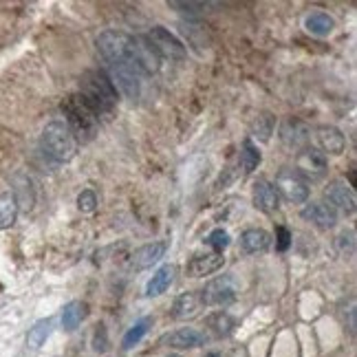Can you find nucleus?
Returning <instances> with one entry per match:
<instances>
[{
  "mask_svg": "<svg viewBox=\"0 0 357 357\" xmlns=\"http://www.w3.org/2000/svg\"><path fill=\"white\" fill-rule=\"evenodd\" d=\"M274 117L269 113H261L256 119H254V124H252V133L254 137H258L261 142H269L272 135H274Z\"/></svg>",
  "mask_w": 357,
  "mask_h": 357,
  "instance_id": "nucleus-28",
  "label": "nucleus"
},
{
  "mask_svg": "<svg viewBox=\"0 0 357 357\" xmlns=\"http://www.w3.org/2000/svg\"><path fill=\"white\" fill-rule=\"evenodd\" d=\"M276 192H280L285 196V201L289 203H304L309 198V185H306L304 178L298 174L291 168H285V170L278 172L276 176Z\"/></svg>",
  "mask_w": 357,
  "mask_h": 357,
  "instance_id": "nucleus-6",
  "label": "nucleus"
},
{
  "mask_svg": "<svg viewBox=\"0 0 357 357\" xmlns=\"http://www.w3.org/2000/svg\"><path fill=\"white\" fill-rule=\"evenodd\" d=\"M108 77L111 82L115 84V88H119L126 97L135 99L139 95V75L135 71H131L128 66L124 64H117V66H108Z\"/></svg>",
  "mask_w": 357,
  "mask_h": 357,
  "instance_id": "nucleus-17",
  "label": "nucleus"
},
{
  "mask_svg": "<svg viewBox=\"0 0 357 357\" xmlns=\"http://www.w3.org/2000/svg\"><path fill=\"white\" fill-rule=\"evenodd\" d=\"M205 243L212 247L214 254H223V252L227 250V247H230L232 238H230V234H227L225 230H214V232L207 234Z\"/></svg>",
  "mask_w": 357,
  "mask_h": 357,
  "instance_id": "nucleus-30",
  "label": "nucleus"
},
{
  "mask_svg": "<svg viewBox=\"0 0 357 357\" xmlns=\"http://www.w3.org/2000/svg\"><path fill=\"white\" fill-rule=\"evenodd\" d=\"M124 66L135 71L139 77L155 75L159 71V55L155 53V49L146 40V36H133L131 55H128V62Z\"/></svg>",
  "mask_w": 357,
  "mask_h": 357,
  "instance_id": "nucleus-5",
  "label": "nucleus"
},
{
  "mask_svg": "<svg viewBox=\"0 0 357 357\" xmlns=\"http://www.w3.org/2000/svg\"><path fill=\"white\" fill-rule=\"evenodd\" d=\"M51 329H53V320L51 317H44V320H38L31 329L27 333V346L29 349H42V344L47 342V337L51 335Z\"/></svg>",
  "mask_w": 357,
  "mask_h": 357,
  "instance_id": "nucleus-23",
  "label": "nucleus"
},
{
  "mask_svg": "<svg viewBox=\"0 0 357 357\" xmlns=\"http://www.w3.org/2000/svg\"><path fill=\"white\" fill-rule=\"evenodd\" d=\"M95 44H97L99 55L104 57V62L108 66L126 64L128 62V55H131L133 36H128L124 31H115V29H108V31L97 36Z\"/></svg>",
  "mask_w": 357,
  "mask_h": 357,
  "instance_id": "nucleus-4",
  "label": "nucleus"
},
{
  "mask_svg": "<svg viewBox=\"0 0 357 357\" xmlns=\"http://www.w3.org/2000/svg\"><path fill=\"white\" fill-rule=\"evenodd\" d=\"M309 126H306L302 119L298 117H287L282 126H280V142L287 146V148H304L309 144Z\"/></svg>",
  "mask_w": 357,
  "mask_h": 357,
  "instance_id": "nucleus-12",
  "label": "nucleus"
},
{
  "mask_svg": "<svg viewBox=\"0 0 357 357\" xmlns=\"http://www.w3.org/2000/svg\"><path fill=\"white\" fill-rule=\"evenodd\" d=\"M79 95L84 97V102L95 111L97 117L104 113H111L113 106L117 104V88L111 82L106 71H86L82 75V91Z\"/></svg>",
  "mask_w": 357,
  "mask_h": 357,
  "instance_id": "nucleus-1",
  "label": "nucleus"
},
{
  "mask_svg": "<svg viewBox=\"0 0 357 357\" xmlns=\"http://www.w3.org/2000/svg\"><path fill=\"white\" fill-rule=\"evenodd\" d=\"M326 157L317 150V148L304 146L300 153L295 157V172L300 174L302 178H311V181H320V178L326 174Z\"/></svg>",
  "mask_w": 357,
  "mask_h": 357,
  "instance_id": "nucleus-8",
  "label": "nucleus"
},
{
  "mask_svg": "<svg viewBox=\"0 0 357 357\" xmlns=\"http://www.w3.org/2000/svg\"><path fill=\"white\" fill-rule=\"evenodd\" d=\"M168 252V243L166 241H157V243H148L144 247H139V250L131 256V263L128 267L135 272H142V269H148V267L157 265L161 258L166 256Z\"/></svg>",
  "mask_w": 357,
  "mask_h": 357,
  "instance_id": "nucleus-13",
  "label": "nucleus"
},
{
  "mask_svg": "<svg viewBox=\"0 0 357 357\" xmlns=\"http://www.w3.org/2000/svg\"><path fill=\"white\" fill-rule=\"evenodd\" d=\"M106 326L104 324H97V329H95V342H93V346H95V351L97 353H104L106 351Z\"/></svg>",
  "mask_w": 357,
  "mask_h": 357,
  "instance_id": "nucleus-34",
  "label": "nucleus"
},
{
  "mask_svg": "<svg viewBox=\"0 0 357 357\" xmlns=\"http://www.w3.org/2000/svg\"><path fill=\"white\" fill-rule=\"evenodd\" d=\"M172 278H174V267L172 265H161L159 269L155 272V276L148 280L146 285V295L148 298H157L166 293L168 289H170L172 285Z\"/></svg>",
  "mask_w": 357,
  "mask_h": 357,
  "instance_id": "nucleus-20",
  "label": "nucleus"
},
{
  "mask_svg": "<svg viewBox=\"0 0 357 357\" xmlns=\"http://www.w3.org/2000/svg\"><path fill=\"white\" fill-rule=\"evenodd\" d=\"M317 144H320V153L326 155H342L346 150V137L342 135L340 128L335 126H320L315 131Z\"/></svg>",
  "mask_w": 357,
  "mask_h": 357,
  "instance_id": "nucleus-15",
  "label": "nucleus"
},
{
  "mask_svg": "<svg viewBox=\"0 0 357 357\" xmlns=\"http://www.w3.org/2000/svg\"><path fill=\"white\" fill-rule=\"evenodd\" d=\"M170 7H172V9H181L183 14L194 16V14L205 12V9H210L212 5H210V3H170Z\"/></svg>",
  "mask_w": 357,
  "mask_h": 357,
  "instance_id": "nucleus-32",
  "label": "nucleus"
},
{
  "mask_svg": "<svg viewBox=\"0 0 357 357\" xmlns=\"http://www.w3.org/2000/svg\"><path fill=\"white\" fill-rule=\"evenodd\" d=\"M170 357H178V355H170Z\"/></svg>",
  "mask_w": 357,
  "mask_h": 357,
  "instance_id": "nucleus-35",
  "label": "nucleus"
},
{
  "mask_svg": "<svg viewBox=\"0 0 357 357\" xmlns=\"http://www.w3.org/2000/svg\"><path fill=\"white\" fill-rule=\"evenodd\" d=\"M254 207L256 210H261L263 214H274L278 210V205H280V198H278V192L272 181H267V178H258L254 183Z\"/></svg>",
  "mask_w": 357,
  "mask_h": 357,
  "instance_id": "nucleus-14",
  "label": "nucleus"
},
{
  "mask_svg": "<svg viewBox=\"0 0 357 357\" xmlns=\"http://www.w3.org/2000/svg\"><path fill=\"white\" fill-rule=\"evenodd\" d=\"M236 300V285L232 276H221L216 280L207 282L201 291V302L205 306H225Z\"/></svg>",
  "mask_w": 357,
  "mask_h": 357,
  "instance_id": "nucleus-9",
  "label": "nucleus"
},
{
  "mask_svg": "<svg viewBox=\"0 0 357 357\" xmlns=\"http://www.w3.org/2000/svg\"><path fill=\"white\" fill-rule=\"evenodd\" d=\"M276 241H278V245H276L278 250L285 252L287 247L291 245V232L287 230V227H278V230H276Z\"/></svg>",
  "mask_w": 357,
  "mask_h": 357,
  "instance_id": "nucleus-33",
  "label": "nucleus"
},
{
  "mask_svg": "<svg viewBox=\"0 0 357 357\" xmlns=\"http://www.w3.org/2000/svg\"><path fill=\"white\" fill-rule=\"evenodd\" d=\"M324 196H326V201L331 203V207L335 212L340 210L346 216H351L355 212V194H353V190L349 185H346L344 181H340V178H335V181H331L329 185H326Z\"/></svg>",
  "mask_w": 357,
  "mask_h": 357,
  "instance_id": "nucleus-10",
  "label": "nucleus"
},
{
  "mask_svg": "<svg viewBox=\"0 0 357 357\" xmlns=\"http://www.w3.org/2000/svg\"><path fill=\"white\" fill-rule=\"evenodd\" d=\"M62 111L66 117V126L68 131L73 133L75 142H91L97 133L99 126V117L95 115V111L84 102V97L79 93L68 95V99L62 104Z\"/></svg>",
  "mask_w": 357,
  "mask_h": 357,
  "instance_id": "nucleus-2",
  "label": "nucleus"
},
{
  "mask_svg": "<svg viewBox=\"0 0 357 357\" xmlns=\"http://www.w3.org/2000/svg\"><path fill=\"white\" fill-rule=\"evenodd\" d=\"M302 218L320 227V230H331L337 223V212L326 203H311L302 210Z\"/></svg>",
  "mask_w": 357,
  "mask_h": 357,
  "instance_id": "nucleus-18",
  "label": "nucleus"
},
{
  "mask_svg": "<svg viewBox=\"0 0 357 357\" xmlns=\"http://www.w3.org/2000/svg\"><path fill=\"white\" fill-rule=\"evenodd\" d=\"M196 309H198L196 293L185 291V293H181L174 300V304H172V317H176V320H185V317L194 315Z\"/></svg>",
  "mask_w": 357,
  "mask_h": 357,
  "instance_id": "nucleus-25",
  "label": "nucleus"
},
{
  "mask_svg": "<svg viewBox=\"0 0 357 357\" xmlns=\"http://www.w3.org/2000/svg\"><path fill=\"white\" fill-rule=\"evenodd\" d=\"M86 315V304H82L79 300L68 302L62 309V329L64 331H75L79 324H82Z\"/></svg>",
  "mask_w": 357,
  "mask_h": 357,
  "instance_id": "nucleus-24",
  "label": "nucleus"
},
{
  "mask_svg": "<svg viewBox=\"0 0 357 357\" xmlns=\"http://www.w3.org/2000/svg\"><path fill=\"white\" fill-rule=\"evenodd\" d=\"M77 210L84 214H93L97 210V194L93 190H82L77 196Z\"/></svg>",
  "mask_w": 357,
  "mask_h": 357,
  "instance_id": "nucleus-31",
  "label": "nucleus"
},
{
  "mask_svg": "<svg viewBox=\"0 0 357 357\" xmlns=\"http://www.w3.org/2000/svg\"><path fill=\"white\" fill-rule=\"evenodd\" d=\"M18 218V196L14 192L0 194V232L9 230Z\"/></svg>",
  "mask_w": 357,
  "mask_h": 357,
  "instance_id": "nucleus-21",
  "label": "nucleus"
},
{
  "mask_svg": "<svg viewBox=\"0 0 357 357\" xmlns=\"http://www.w3.org/2000/svg\"><path fill=\"white\" fill-rule=\"evenodd\" d=\"M150 324H153L150 317H144V320L135 322V324L131 326V329H128V333L124 335V340H122L124 349H133L135 344L142 342V337L148 333V329H150Z\"/></svg>",
  "mask_w": 357,
  "mask_h": 357,
  "instance_id": "nucleus-27",
  "label": "nucleus"
},
{
  "mask_svg": "<svg viewBox=\"0 0 357 357\" xmlns=\"http://www.w3.org/2000/svg\"><path fill=\"white\" fill-rule=\"evenodd\" d=\"M304 27L309 34H313L317 38H326L335 29V20L324 12H313L309 18H306Z\"/></svg>",
  "mask_w": 357,
  "mask_h": 357,
  "instance_id": "nucleus-22",
  "label": "nucleus"
},
{
  "mask_svg": "<svg viewBox=\"0 0 357 357\" xmlns=\"http://www.w3.org/2000/svg\"><path fill=\"white\" fill-rule=\"evenodd\" d=\"M258 163H261V153H258V146L252 139H245L241 148V166L245 172H254Z\"/></svg>",
  "mask_w": 357,
  "mask_h": 357,
  "instance_id": "nucleus-26",
  "label": "nucleus"
},
{
  "mask_svg": "<svg viewBox=\"0 0 357 357\" xmlns=\"http://www.w3.org/2000/svg\"><path fill=\"white\" fill-rule=\"evenodd\" d=\"M42 150L49 159H53L55 163H66L71 161L77 153V142L73 133L68 131L64 122H49L42 131Z\"/></svg>",
  "mask_w": 357,
  "mask_h": 357,
  "instance_id": "nucleus-3",
  "label": "nucleus"
},
{
  "mask_svg": "<svg viewBox=\"0 0 357 357\" xmlns=\"http://www.w3.org/2000/svg\"><path fill=\"white\" fill-rule=\"evenodd\" d=\"M272 247V234L265 230H258V227H252V230H245L241 234V250L245 254H261L267 252Z\"/></svg>",
  "mask_w": 357,
  "mask_h": 357,
  "instance_id": "nucleus-19",
  "label": "nucleus"
},
{
  "mask_svg": "<svg viewBox=\"0 0 357 357\" xmlns=\"http://www.w3.org/2000/svg\"><path fill=\"white\" fill-rule=\"evenodd\" d=\"M146 40L150 42L157 55H163L168 60H183L185 57V47L176 36H172L163 27H153L150 34L146 36Z\"/></svg>",
  "mask_w": 357,
  "mask_h": 357,
  "instance_id": "nucleus-7",
  "label": "nucleus"
},
{
  "mask_svg": "<svg viewBox=\"0 0 357 357\" xmlns=\"http://www.w3.org/2000/svg\"><path fill=\"white\" fill-rule=\"evenodd\" d=\"M207 326H210L214 335L225 337V335H230L232 329H234V317L223 313V311H218V313L210 315V320H207Z\"/></svg>",
  "mask_w": 357,
  "mask_h": 357,
  "instance_id": "nucleus-29",
  "label": "nucleus"
},
{
  "mask_svg": "<svg viewBox=\"0 0 357 357\" xmlns=\"http://www.w3.org/2000/svg\"><path fill=\"white\" fill-rule=\"evenodd\" d=\"M163 346H170L176 351H187V349H198V346L205 344V335L196 329H176L172 333H168L163 340Z\"/></svg>",
  "mask_w": 357,
  "mask_h": 357,
  "instance_id": "nucleus-16",
  "label": "nucleus"
},
{
  "mask_svg": "<svg viewBox=\"0 0 357 357\" xmlns=\"http://www.w3.org/2000/svg\"><path fill=\"white\" fill-rule=\"evenodd\" d=\"M225 265V258L223 254H194L190 261L185 265V276L190 278H205V276H212L218 269H223Z\"/></svg>",
  "mask_w": 357,
  "mask_h": 357,
  "instance_id": "nucleus-11",
  "label": "nucleus"
}]
</instances>
